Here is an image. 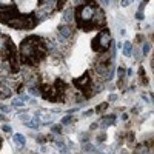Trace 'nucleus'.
<instances>
[{
  "label": "nucleus",
  "instance_id": "obj_11",
  "mask_svg": "<svg viewBox=\"0 0 154 154\" xmlns=\"http://www.w3.org/2000/svg\"><path fill=\"white\" fill-rule=\"evenodd\" d=\"M108 108V103H100V105H97L96 108H94V112H103V109H106Z\"/></svg>",
  "mask_w": 154,
  "mask_h": 154
},
{
  "label": "nucleus",
  "instance_id": "obj_1",
  "mask_svg": "<svg viewBox=\"0 0 154 154\" xmlns=\"http://www.w3.org/2000/svg\"><path fill=\"white\" fill-rule=\"evenodd\" d=\"M74 19L77 22V26L83 31H93L99 29L106 23L105 12L94 0H83V2L75 8Z\"/></svg>",
  "mask_w": 154,
  "mask_h": 154
},
{
  "label": "nucleus",
  "instance_id": "obj_28",
  "mask_svg": "<svg viewBox=\"0 0 154 154\" xmlns=\"http://www.w3.org/2000/svg\"><path fill=\"white\" fill-rule=\"evenodd\" d=\"M77 111H79V108H71V109H68L66 112H68V114H74V112H77Z\"/></svg>",
  "mask_w": 154,
  "mask_h": 154
},
{
  "label": "nucleus",
  "instance_id": "obj_15",
  "mask_svg": "<svg viewBox=\"0 0 154 154\" xmlns=\"http://www.w3.org/2000/svg\"><path fill=\"white\" fill-rule=\"evenodd\" d=\"M51 131L60 136V134H62V126H59V125H53V126H51Z\"/></svg>",
  "mask_w": 154,
  "mask_h": 154
},
{
  "label": "nucleus",
  "instance_id": "obj_23",
  "mask_svg": "<svg viewBox=\"0 0 154 154\" xmlns=\"http://www.w3.org/2000/svg\"><path fill=\"white\" fill-rule=\"evenodd\" d=\"M117 72H119L117 75L120 77V79H123V75H125V69H123V68H117Z\"/></svg>",
  "mask_w": 154,
  "mask_h": 154
},
{
  "label": "nucleus",
  "instance_id": "obj_34",
  "mask_svg": "<svg viewBox=\"0 0 154 154\" xmlns=\"http://www.w3.org/2000/svg\"><path fill=\"white\" fill-rule=\"evenodd\" d=\"M102 2L105 3V6H108V5H109V2H111V0H102Z\"/></svg>",
  "mask_w": 154,
  "mask_h": 154
},
{
  "label": "nucleus",
  "instance_id": "obj_6",
  "mask_svg": "<svg viewBox=\"0 0 154 154\" xmlns=\"http://www.w3.org/2000/svg\"><path fill=\"white\" fill-rule=\"evenodd\" d=\"M12 140H14V143L17 145V146H25L26 145V139H25V134H22V133H16L14 136H12Z\"/></svg>",
  "mask_w": 154,
  "mask_h": 154
},
{
  "label": "nucleus",
  "instance_id": "obj_18",
  "mask_svg": "<svg viewBox=\"0 0 154 154\" xmlns=\"http://www.w3.org/2000/svg\"><path fill=\"white\" fill-rule=\"evenodd\" d=\"M65 3H66V0H57V3H56V9H62Z\"/></svg>",
  "mask_w": 154,
  "mask_h": 154
},
{
  "label": "nucleus",
  "instance_id": "obj_29",
  "mask_svg": "<svg viewBox=\"0 0 154 154\" xmlns=\"http://www.w3.org/2000/svg\"><path fill=\"white\" fill-rule=\"evenodd\" d=\"M82 136H83V137H82V142H85V143H86V142H88V140H89V137H88V134H82Z\"/></svg>",
  "mask_w": 154,
  "mask_h": 154
},
{
  "label": "nucleus",
  "instance_id": "obj_25",
  "mask_svg": "<svg viewBox=\"0 0 154 154\" xmlns=\"http://www.w3.org/2000/svg\"><path fill=\"white\" fill-rule=\"evenodd\" d=\"M142 12H143V11H139L137 14H136V19H137V20H143V14H142Z\"/></svg>",
  "mask_w": 154,
  "mask_h": 154
},
{
  "label": "nucleus",
  "instance_id": "obj_16",
  "mask_svg": "<svg viewBox=\"0 0 154 154\" xmlns=\"http://www.w3.org/2000/svg\"><path fill=\"white\" fill-rule=\"evenodd\" d=\"M28 93L32 94V96H38V94H40V93H38V89H37L35 86H28Z\"/></svg>",
  "mask_w": 154,
  "mask_h": 154
},
{
  "label": "nucleus",
  "instance_id": "obj_32",
  "mask_svg": "<svg viewBox=\"0 0 154 154\" xmlns=\"http://www.w3.org/2000/svg\"><path fill=\"white\" fill-rule=\"evenodd\" d=\"M29 99H31L29 96H22V100H23V102H26V100H29Z\"/></svg>",
  "mask_w": 154,
  "mask_h": 154
},
{
  "label": "nucleus",
  "instance_id": "obj_31",
  "mask_svg": "<svg viewBox=\"0 0 154 154\" xmlns=\"http://www.w3.org/2000/svg\"><path fill=\"white\" fill-rule=\"evenodd\" d=\"M28 102H29V103H31V105H37V100H34V99H29Z\"/></svg>",
  "mask_w": 154,
  "mask_h": 154
},
{
  "label": "nucleus",
  "instance_id": "obj_24",
  "mask_svg": "<svg viewBox=\"0 0 154 154\" xmlns=\"http://www.w3.org/2000/svg\"><path fill=\"white\" fill-rule=\"evenodd\" d=\"M131 3V0H122V2H120V6H123V8H126L128 5H130Z\"/></svg>",
  "mask_w": 154,
  "mask_h": 154
},
{
  "label": "nucleus",
  "instance_id": "obj_4",
  "mask_svg": "<svg viewBox=\"0 0 154 154\" xmlns=\"http://www.w3.org/2000/svg\"><path fill=\"white\" fill-rule=\"evenodd\" d=\"M111 34L108 29L99 32L91 42V46L94 51H97V53H102V51H108V48L111 46Z\"/></svg>",
  "mask_w": 154,
  "mask_h": 154
},
{
  "label": "nucleus",
  "instance_id": "obj_10",
  "mask_svg": "<svg viewBox=\"0 0 154 154\" xmlns=\"http://www.w3.org/2000/svg\"><path fill=\"white\" fill-rule=\"evenodd\" d=\"M72 16H74V12H72L71 9H68V11L65 12V14H63V19H65V22H68V23H69V22L72 20Z\"/></svg>",
  "mask_w": 154,
  "mask_h": 154
},
{
  "label": "nucleus",
  "instance_id": "obj_9",
  "mask_svg": "<svg viewBox=\"0 0 154 154\" xmlns=\"http://www.w3.org/2000/svg\"><path fill=\"white\" fill-rule=\"evenodd\" d=\"M17 119L22 120V122H28V120L31 119V116L26 114V112H19V114H17Z\"/></svg>",
  "mask_w": 154,
  "mask_h": 154
},
{
  "label": "nucleus",
  "instance_id": "obj_3",
  "mask_svg": "<svg viewBox=\"0 0 154 154\" xmlns=\"http://www.w3.org/2000/svg\"><path fill=\"white\" fill-rule=\"evenodd\" d=\"M46 54V45L38 35H29L20 43V59L26 65H37Z\"/></svg>",
  "mask_w": 154,
  "mask_h": 154
},
{
  "label": "nucleus",
  "instance_id": "obj_19",
  "mask_svg": "<svg viewBox=\"0 0 154 154\" xmlns=\"http://www.w3.org/2000/svg\"><path fill=\"white\" fill-rule=\"evenodd\" d=\"M83 149H85V151H93V152H94V151H96V148H94V146H93V145H91V143H86V145H85V148H83Z\"/></svg>",
  "mask_w": 154,
  "mask_h": 154
},
{
  "label": "nucleus",
  "instance_id": "obj_13",
  "mask_svg": "<svg viewBox=\"0 0 154 154\" xmlns=\"http://www.w3.org/2000/svg\"><path fill=\"white\" fill-rule=\"evenodd\" d=\"M142 49H143V51H142V53H143V56H148V54H149V51H151V45L146 42V43H143Z\"/></svg>",
  "mask_w": 154,
  "mask_h": 154
},
{
  "label": "nucleus",
  "instance_id": "obj_30",
  "mask_svg": "<svg viewBox=\"0 0 154 154\" xmlns=\"http://www.w3.org/2000/svg\"><path fill=\"white\" fill-rule=\"evenodd\" d=\"M89 128H91V130H97L99 125H97V123H91V126H89Z\"/></svg>",
  "mask_w": 154,
  "mask_h": 154
},
{
  "label": "nucleus",
  "instance_id": "obj_33",
  "mask_svg": "<svg viewBox=\"0 0 154 154\" xmlns=\"http://www.w3.org/2000/svg\"><path fill=\"white\" fill-rule=\"evenodd\" d=\"M122 120H128V114H122Z\"/></svg>",
  "mask_w": 154,
  "mask_h": 154
},
{
  "label": "nucleus",
  "instance_id": "obj_2",
  "mask_svg": "<svg viewBox=\"0 0 154 154\" xmlns=\"http://www.w3.org/2000/svg\"><path fill=\"white\" fill-rule=\"evenodd\" d=\"M0 22L16 29H31L37 26L38 17L35 16V12L25 14L17 9L16 5H9L0 6Z\"/></svg>",
  "mask_w": 154,
  "mask_h": 154
},
{
  "label": "nucleus",
  "instance_id": "obj_22",
  "mask_svg": "<svg viewBox=\"0 0 154 154\" xmlns=\"http://www.w3.org/2000/svg\"><path fill=\"white\" fill-rule=\"evenodd\" d=\"M108 99H109V102H116V100H117V94H114V93H111V94L108 96Z\"/></svg>",
  "mask_w": 154,
  "mask_h": 154
},
{
  "label": "nucleus",
  "instance_id": "obj_35",
  "mask_svg": "<svg viewBox=\"0 0 154 154\" xmlns=\"http://www.w3.org/2000/svg\"><path fill=\"white\" fill-rule=\"evenodd\" d=\"M0 120H6V117H5L3 114H0Z\"/></svg>",
  "mask_w": 154,
  "mask_h": 154
},
{
  "label": "nucleus",
  "instance_id": "obj_5",
  "mask_svg": "<svg viewBox=\"0 0 154 154\" xmlns=\"http://www.w3.org/2000/svg\"><path fill=\"white\" fill-rule=\"evenodd\" d=\"M74 85L79 88V89H82V91L88 96L89 94V91H93V82H91V77H89V74H83L80 79H75L74 80Z\"/></svg>",
  "mask_w": 154,
  "mask_h": 154
},
{
  "label": "nucleus",
  "instance_id": "obj_14",
  "mask_svg": "<svg viewBox=\"0 0 154 154\" xmlns=\"http://www.w3.org/2000/svg\"><path fill=\"white\" fill-rule=\"evenodd\" d=\"M23 105H25L23 100H19V99H14V100H12V106H16V108H22Z\"/></svg>",
  "mask_w": 154,
  "mask_h": 154
},
{
  "label": "nucleus",
  "instance_id": "obj_12",
  "mask_svg": "<svg viewBox=\"0 0 154 154\" xmlns=\"http://www.w3.org/2000/svg\"><path fill=\"white\" fill-rule=\"evenodd\" d=\"M71 122H72V116H71V114L65 116V117L62 119V125H69Z\"/></svg>",
  "mask_w": 154,
  "mask_h": 154
},
{
  "label": "nucleus",
  "instance_id": "obj_7",
  "mask_svg": "<svg viewBox=\"0 0 154 154\" xmlns=\"http://www.w3.org/2000/svg\"><path fill=\"white\" fill-rule=\"evenodd\" d=\"M114 122H116V116H114V114H108V116H105V117L102 119L100 128H108V126H111Z\"/></svg>",
  "mask_w": 154,
  "mask_h": 154
},
{
  "label": "nucleus",
  "instance_id": "obj_20",
  "mask_svg": "<svg viewBox=\"0 0 154 154\" xmlns=\"http://www.w3.org/2000/svg\"><path fill=\"white\" fill-rule=\"evenodd\" d=\"M68 151H69V148H68V146H66L65 143H63V145L60 146V152H62V154H66Z\"/></svg>",
  "mask_w": 154,
  "mask_h": 154
},
{
  "label": "nucleus",
  "instance_id": "obj_26",
  "mask_svg": "<svg viewBox=\"0 0 154 154\" xmlns=\"http://www.w3.org/2000/svg\"><path fill=\"white\" fill-rule=\"evenodd\" d=\"M0 109H2V112H9V106L6 105H0Z\"/></svg>",
  "mask_w": 154,
  "mask_h": 154
},
{
  "label": "nucleus",
  "instance_id": "obj_36",
  "mask_svg": "<svg viewBox=\"0 0 154 154\" xmlns=\"http://www.w3.org/2000/svg\"><path fill=\"white\" fill-rule=\"evenodd\" d=\"M100 154H103V152H100Z\"/></svg>",
  "mask_w": 154,
  "mask_h": 154
},
{
  "label": "nucleus",
  "instance_id": "obj_21",
  "mask_svg": "<svg viewBox=\"0 0 154 154\" xmlns=\"http://www.w3.org/2000/svg\"><path fill=\"white\" fill-rule=\"evenodd\" d=\"M105 139H106V136H105L103 133H102V134H99V137H97V143H102Z\"/></svg>",
  "mask_w": 154,
  "mask_h": 154
},
{
  "label": "nucleus",
  "instance_id": "obj_17",
  "mask_svg": "<svg viewBox=\"0 0 154 154\" xmlns=\"http://www.w3.org/2000/svg\"><path fill=\"white\" fill-rule=\"evenodd\" d=\"M2 130H3L5 134H11V133H12V128H11L9 125H3V126H2Z\"/></svg>",
  "mask_w": 154,
  "mask_h": 154
},
{
  "label": "nucleus",
  "instance_id": "obj_27",
  "mask_svg": "<svg viewBox=\"0 0 154 154\" xmlns=\"http://www.w3.org/2000/svg\"><path fill=\"white\" fill-rule=\"evenodd\" d=\"M93 112H94V111H93V109H88V111H86V112H83V117H88V116H91V114H93Z\"/></svg>",
  "mask_w": 154,
  "mask_h": 154
},
{
  "label": "nucleus",
  "instance_id": "obj_8",
  "mask_svg": "<svg viewBox=\"0 0 154 154\" xmlns=\"http://www.w3.org/2000/svg\"><path fill=\"white\" fill-rule=\"evenodd\" d=\"M123 56L125 57H131L133 54H134V49H133V45L130 43V42H125L123 45Z\"/></svg>",
  "mask_w": 154,
  "mask_h": 154
}]
</instances>
